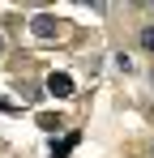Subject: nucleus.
<instances>
[{"mask_svg": "<svg viewBox=\"0 0 154 158\" xmlns=\"http://www.w3.org/2000/svg\"><path fill=\"white\" fill-rule=\"evenodd\" d=\"M39 128H43V132H56V128H60V115H56V111H43V115H39Z\"/></svg>", "mask_w": 154, "mask_h": 158, "instance_id": "3", "label": "nucleus"}, {"mask_svg": "<svg viewBox=\"0 0 154 158\" xmlns=\"http://www.w3.org/2000/svg\"><path fill=\"white\" fill-rule=\"evenodd\" d=\"M141 43H146V47H154V30H141Z\"/></svg>", "mask_w": 154, "mask_h": 158, "instance_id": "4", "label": "nucleus"}, {"mask_svg": "<svg viewBox=\"0 0 154 158\" xmlns=\"http://www.w3.org/2000/svg\"><path fill=\"white\" fill-rule=\"evenodd\" d=\"M30 30H34V34H39V39H51V34H56V17H47V13H39V17H34V22H30Z\"/></svg>", "mask_w": 154, "mask_h": 158, "instance_id": "2", "label": "nucleus"}, {"mask_svg": "<svg viewBox=\"0 0 154 158\" xmlns=\"http://www.w3.org/2000/svg\"><path fill=\"white\" fill-rule=\"evenodd\" d=\"M47 90L56 94V98H69V94H73V77H69V73H51V77H47Z\"/></svg>", "mask_w": 154, "mask_h": 158, "instance_id": "1", "label": "nucleus"}]
</instances>
